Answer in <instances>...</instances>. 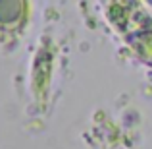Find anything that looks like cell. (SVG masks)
Here are the masks:
<instances>
[{
    "instance_id": "1",
    "label": "cell",
    "mask_w": 152,
    "mask_h": 149,
    "mask_svg": "<svg viewBox=\"0 0 152 149\" xmlns=\"http://www.w3.org/2000/svg\"><path fill=\"white\" fill-rule=\"evenodd\" d=\"M27 16L25 0H0V29H15Z\"/></svg>"
}]
</instances>
